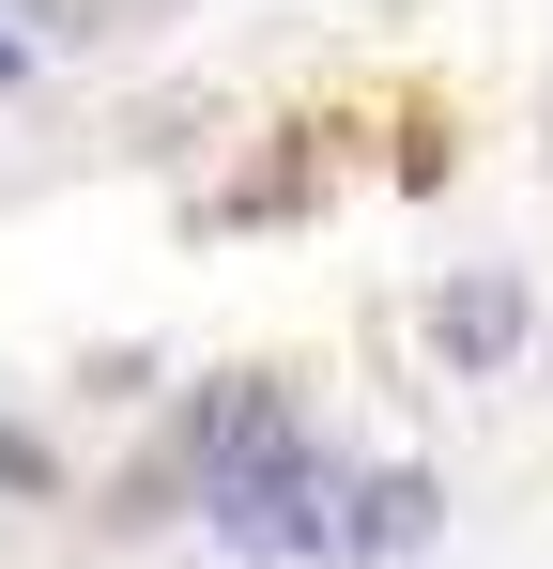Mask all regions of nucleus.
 <instances>
[{
	"label": "nucleus",
	"mask_w": 553,
	"mask_h": 569,
	"mask_svg": "<svg viewBox=\"0 0 553 569\" xmlns=\"http://www.w3.org/2000/svg\"><path fill=\"white\" fill-rule=\"evenodd\" d=\"M215 539H231V555H262V569H292V555H339V477L308 462L292 431L231 447V477H215Z\"/></svg>",
	"instance_id": "1"
},
{
	"label": "nucleus",
	"mask_w": 553,
	"mask_h": 569,
	"mask_svg": "<svg viewBox=\"0 0 553 569\" xmlns=\"http://www.w3.org/2000/svg\"><path fill=\"white\" fill-rule=\"evenodd\" d=\"M523 323H539V308H523V278H461L446 308H431V339H446L461 370H492V355H523Z\"/></svg>",
	"instance_id": "3"
},
{
	"label": "nucleus",
	"mask_w": 553,
	"mask_h": 569,
	"mask_svg": "<svg viewBox=\"0 0 553 569\" xmlns=\"http://www.w3.org/2000/svg\"><path fill=\"white\" fill-rule=\"evenodd\" d=\"M431 523H446V492L400 462V477H369L354 508H339V555H354V569H384V555H431Z\"/></svg>",
	"instance_id": "2"
},
{
	"label": "nucleus",
	"mask_w": 553,
	"mask_h": 569,
	"mask_svg": "<svg viewBox=\"0 0 553 569\" xmlns=\"http://www.w3.org/2000/svg\"><path fill=\"white\" fill-rule=\"evenodd\" d=\"M0 78H16V31H0Z\"/></svg>",
	"instance_id": "4"
}]
</instances>
